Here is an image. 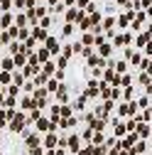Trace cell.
Segmentation results:
<instances>
[{
  "label": "cell",
  "instance_id": "6da1fadb",
  "mask_svg": "<svg viewBox=\"0 0 152 155\" xmlns=\"http://www.w3.org/2000/svg\"><path fill=\"white\" fill-rule=\"evenodd\" d=\"M8 126H10V130H12V133H20V130L25 128V116L15 111V113L10 116V123H8Z\"/></svg>",
  "mask_w": 152,
  "mask_h": 155
},
{
  "label": "cell",
  "instance_id": "7a4b0ae2",
  "mask_svg": "<svg viewBox=\"0 0 152 155\" xmlns=\"http://www.w3.org/2000/svg\"><path fill=\"white\" fill-rule=\"evenodd\" d=\"M44 47L49 49V54H52V57L62 52V42H59V40H56V37H52V35H49V37H47V40H44Z\"/></svg>",
  "mask_w": 152,
  "mask_h": 155
},
{
  "label": "cell",
  "instance_id": "3957f363",
  "mask_svg": "<svg viewBox=\"0 0 152 155\" xmlns=\"http://www.w3.org/2000/svg\"><path fill=\"white\" fill-rule=\"evenodd\" d=\"M125 45H132V35H130V32L113 37V47H125Z\"/></svg>",
  "mask_w": 152,
  "mask_h": 155
},
{
  "label": "cell",
  "instance_id": "277c9868",
  "mask_svg": "<svg viewBox=\"0 0 152 155\" xmlns=\"http://www.w3.org/2000/svg\"><path fill=\"white\" fill-rule=\"evenodd\" d=\"M98 91H101V81H88V86H86V96H91V99H96L98 96Z\"/></svg>",
  "mask_w": 152,
  "mask_h": 155
},
{
  "label": "cell",
  "instance_id": "5b68a950",
  "mask_svg": "<svg viewBox=\"0 0 152 155\" xmlns=\"http://www.w3.org/2000/svg\"><path fill=\"white\" fill-rule=\"evenodd\" d=\"M12 25H15V17H12L10 12H5L3 17H0V30H10Z\"/></svg>",
  "mask_w": 152,
  "mask_h": 155
},
{
  "label": "cell",
  "instance_id": "8992f818",
  "mask_svg": "<svg viewBox=\"0 0 152 155\" xmlns=\"http://www.w3.org/2000/svg\"><path fill=\"white\" fill-rule=\"evenodd\" d=\"M34 54H37V59H40V62H44V64H47V62H52V59H49L52 54H49V49H47V47H40V49H34Z\"/></svg>",
  "mask_w": 152,
  "mask_h": 155
},
{
  "label": "cell",
  "instance_id": "52a82bcc",
  "mask_svg": "<svg viewBox=\"0 0 152 155\" xmlns=\"http://www.w3.org/2000/svg\"><path fill=\"white\" fill-rule=\"evenodd\" d=\"M0 69H3V71H15V59H12V57L0 59Z\"/></svg>",
  "mask_w": 152,
  "mask_h": 155
},
{
  "label": "cell",
  "instance_id": "ba28073f",
  "mask_svg": "<svg viewBox=\"0 0 152 155\" xmlns=\"http://www.w3.org/2000/svg\"><path fill=\"white\" fill-rule=\"evenodd\" d=\"M113 25H116V17H113V15H108V17H103V20H101V30H106V32H110Z\"/></svg>",
  "mask_w": 152,
  "mask_h": 155
},
{
  "label": "cell",
  "instance_id": "9c48e42d",
  "mask_svg": "<svg viewBox=\"0 0 152 155\" xmlns=\"http://www.w3.org/2000/svg\"><path fill=\"white\" fill-rule=\"evenodd\" d=\"M110 52H113V45H108V42L98 47V57H103L106 62H108V57H110Z\"/></svg>",
  "mask_w": 152,
  "mask_h": 155
},
{
  "label": "cell",
  "instance_id": "30bf717a",
  "mask_svg": "<svg viewBox=\"0 0 152 155\" xmlns=\"http://www.w3.org/2000/svg\"><path fill=\"white\" fill-rule=\"evenodd\" d=\"M8 49H10V54H12V57H15V54H20V52H25L22 42H17V40H15V42H10V45H8Z\"/></svg>",
  "mask_w": 152,
  "mask_h": 155
},
{
  "label": "cell",
  "instance_id": "8fae6325",
  "mask_svg": "<svg viewBox=\"0 0 152 155\" xmlns=\"http://www.w3.org/2000/svg\"><path fill=\"white\" fill-rule=\"evenodd\" d=\"M32 81H34V89H42V86H44V84L49 81V76L40 71V74H37V79H32Z\"/></svg>",
  "mask_w": 152,
  "mask_h": 155
},
{
  "label": "cell",
  "instance_id": "7c38bea8",
  "mask_svg": "<svg viewBox=\"0 0 152 155\" xmlns=\"http://www.w3.org/2000/svg\"><path fill=\"white\" fill-rule=\"evenodd\" d=\"M22 84H25L22 71H12V86H20V89H22Z\"/></svg>",
  "mask_w": 152,
  "mask_h": 155
},
{
  "label": "cell",
  "instance_id": "4fadbf2b",
  "mask_svg": "<svg viewBox=\"0 0 152 155\" xmlns=\"http://www.w3.org/2000/svg\"><path fill=\"white\" fill-rule=\"evenodd\" d=\"M54 71H56V64H54V62H47V64L42 67V74H47L49 79H52V76H54Z\"/></svg>",
  "mask_w": 152,
  "mask_h": 155
},
{
  "label": "cell",
  "instance_id": "5bb4252c",
  "mask_svg": "<svg viewBox=\"0 0 152 155\" xmlns=\"http://www.w3.org/2000/svg\"><path fill=\"white\" fill-rule=\"evenodd\" d=\"M30 37H32V32H30L27 27H17V40H25V42H27Z\"/></svg>",
  "mask_w": 152,
  "mask_h": 155
},
{
  "label": "cell",
  "instance_id": "9a60e30c",
  "mask_svg": "<svg viewBox=\"0 0 152 155\" xmlns=\"http://www.w3.org/2000/svg\"><path fill=\"white\" fill-rule=\"evenodd\" d=\"M12 59H15V69H20V67H25V52H20V54H15Z\"/></svg>",
  "mask_w": 152,
  "mask_h": 155
},
{
  "label": "cell",
  "instance_id": "2e32d148",
  "mask_svg": "<svg viewBox=\"0 0 152 155\" xmlns=\"http://www.w3.org/2000/svg\"><path fill=\"white\" fill-rule=\"evenodd\" d=\"M0 84H8L10 86L12 84V74L10 71H0Z\"/></svg>",
  "mask_w": 152,
  "mask_h": 155
},
{
  "label": "cell",
  "instance_id": "e0dca14e",
  "mask_svg": "<svg viewBox=\"0 0 152 155\" xmlns=\"http://www.w3.org/2000/svg\"><path fill=\"white\" fill-rule=\"evenodd\" d=\"M56 99H59L62 104L66 101V86H64V84H59V89H56Z\"/></svg>",
  "mask_w": 152,
  "mask_h": 155
},
{
  "label": "cell",
  "instance_id": "ac0fdd59",
  "mask_svg": "<svg viewBox=\"0 0 152 155\" xmlns=\"http://www.w3.org/2000/svg\"><path fill=\"white\" fill-rule=\"evenodd\" d=\"M81 45H84V47H93V35H91V32H86V35L81 37Z\"/></svg>",
  "mask_w": 152,
  "mask_h": 155
},
{
  "label": "cell",
  "instance_id": "d6986e66",
  "mask_svg": "<svg viewBox=\"0 0 152 155\" xmlns=\"http://www.w3.org/2000/svg\"><path fill=\"white\" fill-rule=\"evenodd\" d=\"M74 108H76V111H84V108H86V96H79L76 104H74Z\"/></svg>",
  "mask_w": 152,
  "mask_h": 155
},
{
  "label": "cell",
  "instance_id": "ffe728a7",
  "mask_svg": "<svg viewBox=\"0 0 152 155\" xmlns=\"http://www.w3.org/2000/svg\"><path fill=\"white\" fill-rule=\"evenodd\" d=\"M71 35H74V25L64 22V27H62V37H71Z\"/></svg>",
  "mask_w": 152,
  "mask_h": 155
},
{
  "label": "cell",
  "instance_id": "44dd1931",
  "mask_svg": "<svg viewBox=\"0 0 152 155\" xmlns=\"http://www.w3.org/2000/svg\"><path fill=\"white\" fill-rule=\"evenodd\" d=\"M116 22H118L120 27H130V15H120V17H118Z\"/></svg>",
  "mask_w": 152,
  "mask_h": 155
},
{
  "label": "cell",
  "instance_id": "7402d4cb",
  "mask_svg": "<svg viewBox=\"0 0 152 155\" xmlns=\"http://www.w3.org/2000/svg\"><path fill=\"white\" fill-rule=\"evenodd\" d=\"M120 86H132V74H123L120 76Z\"/></svg>",
  "mask_w": 152,
  "mask_h": 155
},
{
  "label": "cell",
  "instance_id": "603a6c76",
  "mask_svg": "<svg viewBox=\"0 0 152 155\" xmlns=\"http://www.w3.org/2000/svg\"><path fill=\"white\" fill-rule=\"evenodd\" d=\"M130 62H132V67H140V64H142V54H138V52H132V57H130Z\"/></svg>",
  "mask_w": 152,
  "mask_h": 155
},
{
  "label": "cell",
  "instance_id": "cb8c5ba5",
  "mask_svg": "<svg viewBox=\"0 0 152 155\" xmlns=\"http://www.w3.org/2000/svg\"><path fill=\"white\" fill-rule=\"evenodd\" d=\"M15 22H17V27H27V15H22V12H20V15L15 17Z\"/></svg>",
  "mask_w": 152,
  "mask_h": 155
},
{
  "label": "cell",
  "instance_id": "d4e9b609",
  "mask_svg": "<svg viewBox=\"0 0 152 155\" xmlns=\"http://www.w3.org/2000/svg\"><path fill=\"white\" fill-rule=\"evenodd\" d=\"M34 15L37 17H47V8L44 5H34Z\"/></svg>",
  "mask_w": 152,
  "mask_h": 155
},
{
  "label": "cell",
  "instance_id": "484cf974",
  "mask_svg": "<svg viewBox=\"0 0 152 155\" xmlns=\"http://www.w3.org/2000/svg\"><path fill=\"white\" fill-rule=\"evenodd\" d=\"M22 108H34V99L32 96H25L22 99Z\"/></svg>",
  "mask_w": 152,
  "mask_h": 155
},
{
  "label": "cell",
  "instance_id": "4316f807",
  "mask_svg": "<svg viewBox=\"0 0 152 155\" xmlns=\"http://www.w3.org/2000/svg\"><path fill=\"white\" fill-rule=\"evenodd\" d=\"M135 42H138L135 47H145V45L150 42V37H147V35H140V37H138V40H135Z\"/></svg>",
  "mask_w": 152,
  "mask_h": 155
},
{
  "label": "cell",
  "instance_id": "83f0119b",
  "mask_svg": "<svg viewBox=\"0 0 152 155\" xmlns=\"http://www.w3.org/2000/svg\"><path fill=\"white\" fill-rule=\"evenodd\" d=\"M64 76H66V74H64V69H56V71H54V76H52V79H56V81L62 84V81H64Z\"/></svg>",
  "mask_w": 152,
  "mask_h": 155
},
{
  "label": "cell",
  "instance_id": "f1b7e54d",
  "mask_svg": "<svg viewBox=\"0 0 152 155\" xmlns=\"http://www.w3.org/2000/svg\"><path fill=\"white\" fill-rule=\"evenodd\" d=\"M10 42H12V40H10V32H3V35H0V45H3V47L10 45Z\"/></svg>",
  "mask_w": 152,
  "mask_h": 155
},
{
  "label": "cell",
  "instance_id": "f546056e",
  "mask_svg": "<svg viewBox=\"0 0 152 155\" xmlns=\"http://www.w3.org/2000/svg\"><path fill=\"white\" fill-rule=\"evenodd\" d=\"M5 91H8L10 96H15V99H17V94H20V86H12V84H10V86H8Z\"/></svg>",
  "mask_w": 152,
  "mask_h": 155
},
{
  "label": "cell",
  "instance_id": "4dcf8cb0",
  "mask_svg": "<svg viewBox=\"0 0 152 155\" xmlns=\"http://www.w3.org/2000/svg\"><path fill=\"white\" fill-rule=\"evenodd\" d=\"M123 99H125V101H132V86H125V91H123Z\"/></svg>",
  "mask_w": 152,
  "mask_h": 155
},
{
  "label": "cell",
  "instance_id": "1f68e13d",
  "mask_svg": "<svg viewBox=\"0 0 152 155\" xmlns=\"http://www.w3.org/2000/svg\"><path fill=\"white\" fill-rule=\"evenodd\" d=\"M40 27L49 30V27H52V17H42V22H40Z\"/></svg>",
  "mask_w": 152,
  "mask_h": 155
},
{
  "label": "cell",
  "instance_id": "d6a6232c",
  "mask_svg": "<svg viewBox=\"0 0 152 155\" xmlns=\"http://www.w3.org/2000/svg\"><path fill=\"white\" fill-rule=\"evenodd\" d=\"M140 84H145V86H147V84H152V79H150V74H145V71L140 74Z\"/></svg>",
  "mask_w": 152,
  "mask_h": 155
},
{
  "label": "cell",
  "instance_id": "836d02e7",
  "mask_svg": "<svg viewBox=\"0 0 152 155\" xmlns=\"http://www.w3.org/2000/svg\"><path fill=\"white\" fill-rule=\"evenodd\" d=\"M138 106H140V108H147V106H150V96H142V99L138 101Z\"/></svg>",
  "mask_w": 152,
  "mask_h": 155
},
{
  "label": "cell",
  "instance_id": "e575fe53",
  "mask_svg": "<svg viewBox=\"0 0 152 155\" xmlns=\"http://www.w3.org/2000/svg\"><path fill=\"white\" fill-rule=\"evenodd\" d=\"M22 89H25L27 94H32V91H34V81H25V84H22Z\"/></svg>",
  "mask_w": 152,
  "mask_h": 155
},
{
  "label": "cell",
  "instance_id": "d590c367",
  "mask_svg": "<svg viewBox=\"0 0 152 155\" xmlns=\"http://www.w3.org/2000/svg\"><path fill=\"white\" fill-rule=\"evenodd\" d=\"M81 49H84V45H81V42H74V45H71V52H74V54H79Z\"/></svg>",
  "mask_w": 152,
  "mask_h": 155
},
{
  "label": "cell",
  "instance_id": "8d00e7d4",
  "mask_svg": "<svg viewBox=\"0 0 152 155\" xmlns=\"http://www.w3.org/2000/svg\"><path fill=\"white\" fill-rule=\"evenodd\" d=\"M62 52H64V57H66V59L74 54V52H71V45H64V47H62Z\"/></svg>",
  "mask_w": 152,
  "mask_h": 155
},
{
  "label": "cell",
  "instance_id": "74e56055",
  "mask_svg": "<svg viewBox=\"0 0 152 155\" xmlns=\"http://www.w3.org/2000/svg\"><path fill=\"white\" fill-rule=\"evenodd\" d=\"M145 57H147V59H150V57H152V40L145 45Z\"/></svg>",
  "mask_w": 152,
  "mask_h": 155
},
{
  "label": "cell",
  "instance_id": "f35d334b",
  "mask_svg": "<svg viewBox=\"0 0 152 155\" xmlns=\"http://www.w3.org/2000/svg\"><path fill=\"white\" fill-rule=\"evenodd\" d=\"M15 8H20V10L25 8V10H27V0H15Z\"/></svg>",
  "mask_w": 152,
  "mask_h": 155
},
{
  "label": "cell",
  "instance_id": "ab89813d",
  "mask_svg": "<svg viewBox=\"0 0 152 155\" xmlns=\"http://www.w3.org/2000/svg\"><path fill=\"white\" fill-rule=\"evenodd\" d=\"M116 133H118V135H123V133H125V126H120V123H118V126H116Z\"/></svg>",
  "mask_w": 152,
  "mask_h": 155
},
{
  "label": "cell",
  "instance_id": "60d3db41",
  "mask_svg": "<svg viewBox=\"0 0 152 155\" xmlns=\"http://www.w3.org/2000/svg\"><path fill=\"white\" fill-rule=\"evenodd\" d=\"M145 35H147V37H150V40H152V22L147 25V32H145Z\"/></svg>",
  "mask_w": 152,
  "mask_h": 155
},
{
  "label": "cell",
  "instance_id": "b9f144b4",
  "mask_svg": "<svg viewBox=\"0 0 152 155\" xmlns=\"http://www.w3.org/2000/svg\"><path fill=\"white\" fill-rule=\"evenodd\" d=\"M79 5H86V8H88V5H91V0H79Z\"/></svg>",
  "mask_w": 152,
  "mask_h": 155
},
{
  "label": "cell",
  "instance_id": "7bdbcfd3",
  "mask_svg": "<svg viewBox=\"0 0 152 155\" xmlns=\"http://www.w3.org/2000/svg\"><path fill=\"white\" fill-rule=\"evenodd\" d=\"M34 3H37V0H27V8H34Z\"/></svg>",
  "mask_w": 152,
  "mask_h": 155
},
{
  "label": "cell",
  "instance_id": "ee69618b",
  "mask_svg": "<svg viewBox=\"0 0 152 155\" xmlns=\"http://www.w3.org/2000/svg\"><path fill=\"white\" fill-rule=\"evenodd\" d=\"M147 15H150V17H152V5H150V8H147Z\"/></svg>",
  "mask_w": 152,
  "mask_h": 155
},
{
  "label": "cell",
  "instance_id": "f6af8a7d",
  "mask_svg": "<svg viewBox=\"0 0 152 155\" xmlns=\"http://www.w3.org/2000/svg\"><path fill=\"white\" fill-rule=\"evenodd\" d=\"M0 138H3V135H0Z\"/></svg>",
  "mask_w": 152,
  "mask_h": 155
}]
</instances>
